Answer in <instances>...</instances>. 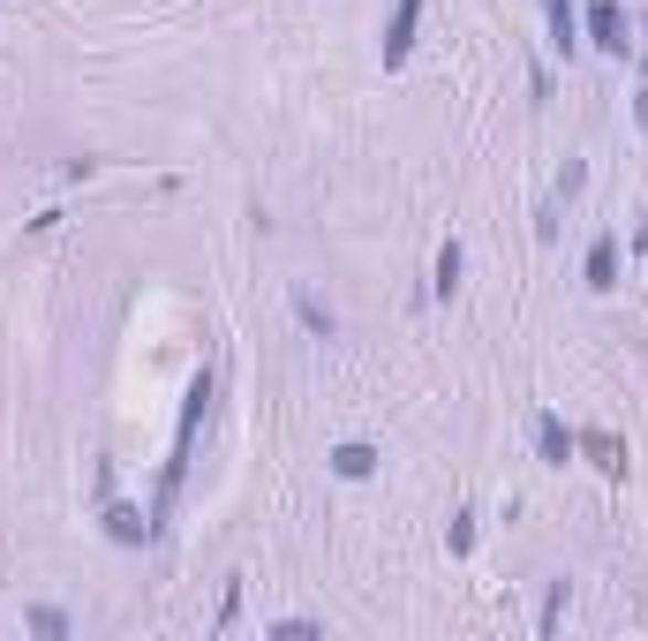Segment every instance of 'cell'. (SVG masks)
<instances>
[{
    "label": "cell",
    "mask_w": 648,
    "mask_h": 641,
    "mask_svg": "<svg viewBox=\"0 0 648 641\" xmlns=\"http://www.w3.org/2000/svg\"><path fill=\"white\" fill-rule=\"evenodd\" d=\"M588 287H596V295H604V287H618V242H596V250H588Z\"/></svg>",
    "instance_id": "5b68a950"
},
{
    "label": "cell",
    "mask_w": 648,
    "mask_h": 641,
    "mask_svg": "<svg viewBox=\"0 0 648 641\" xmlns=\"http://www.w3.org/2000/svg\"><path fill=\"white\" fill-rule=\"evenodd\" d=\"M634 114H641V128H648V91H641V106H634Z\"/></svg>",
    "instance_id": "9c48e42d"
},
{
    "label": "cell",
    "mask_w": 648,
    "mask_h": 641,
    "mask_svg": "<svg viewBox=\"0 0 648 641\" xmlns=\"http://www.w3.org/2000/svg\"><path fill=\"white\" fill-rule=\"evenodd\" d=\"M370 469H378V445H362V438H347V445H332V475H347V483H362Z\"/></svg>",
    "instance_id": "277c9868"
},
{
    "label": "cell",
    "mask_w": 648,
    "mask_h": 641,
    "mask_svg": "<svg viewBox=\"0 0 648 641\" xmlns=\"http://www.w3.org/2000/svg\"><path fill=\"white\" fill-rule=\"evenodd\" d=\"M23 627H31V634H68V619H61V611H31Z\"/></svg>",
    "instance_id": "ba28073f"
},
{
    "label": "cell",
    "mask_w": 648,
    "mask_h": 641,
    "mask_svg": "<svg viewBox=\"0 0 648 641\" xmlns=\"http://www.w3.org/2000/svg\"><path fill=\"white\" fill-rule=\"evenodd\" d=\"M106 536H114V544H144V536H151V521H144L136 506H114V513H106Z\"/></svg>",
    "instance_id": "8992f818"
},
{
    "label": "cell",
    "mask_w": 648,
    "mask_h": 641,
    "mask_svg": "<svg viewBox=\"0 0 648 641\" xmlns=\"http://www.w3.org/2000/svg\"><path fill=\"white\" fill-rule=\"evenodd\" d=\"M460 264H468L460 242H445V250H437V295H453V287H460Z\"/></svg>",
    "instance_id": "52a82bcc"
},
{
    "label": "cell",
    "mask_w": 648,
    "mask_h": 641,
    "mask_svg": "<svg viewBox=\"0 0 648 641\" xmlns=\"http://www.w3.org/2000/svg\"><path fill=\"white\" fill-rule=\"evenodd\" d=\"M588 45L596 53H626V8L618 0H588Z\"/></svg>",
    "instance_id": "6da1fadb"
},
{
    "label": "cell",
    "mask_w": 648,
    "mask_h": 641,
    "mask_svg": "<svg viewBox=\"0 0 648 641\" xmlns=\"http://www.w3.org/2000/svg\"><path fill=\"white\" fill-rule=\"evenodd\" d=\"M535 453H543V469H565L573 461V430L559 416H535Z\"/></svg>",
    "instance_id": "3957f363"
},
{
    "label": "cell",
    "mask_w": 648,
    "mask_h": 641,
    "mask_svg": "<svg viewBox=\"0 0 648 641\" xmlns=\"http://www.w3.org/2000/svg\"><path fill=\"white\" fill-rule=\"evenodd\" d=\"M415 15H423V0H400L385 23V69H400L407 61V45H415Z\"/></svg>",
    "instance_id": "7a4b0ae2"
}]
</instances>
